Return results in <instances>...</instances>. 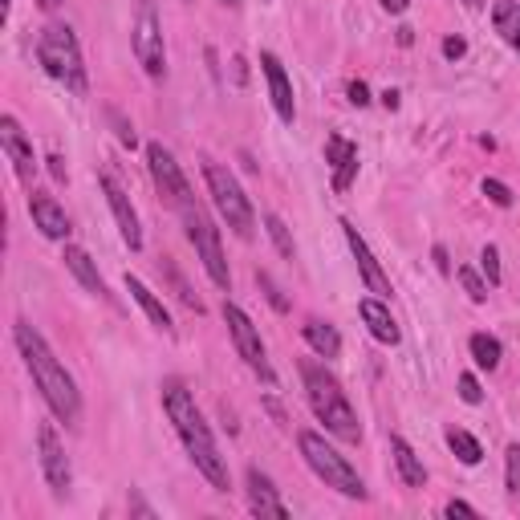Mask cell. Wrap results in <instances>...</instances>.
Here are the masks:
<instances>
[{
  "label": "cell",
  "mask_w": 520,
  "mask_h": 520,
  "mask_svg": "<svg viewBox=\"0 0 520 520\" xmlns=\"http://www.w3.org/2000/svg\"><path fill=\"white\" fill-rule=\"evenodd\" d=\"M163 411H167V419H171V427H175L183 451L191 455L195 472H200L216 492H228V488H232L228 464H224V455H220V447H216V439H212V427L204 423L200 407H195V395L187 390L183 378H167V382H163Z\"/></svg>",
  "instance_id": "6da1fadb"
},
{
  "label": "cell",
  "mask_w": 520,
  "mask_h": 520,
  "mask_svg": "<svg viewBox=\"0 0 520 520\" xmlns=\"http://www.w3.org/2000/svg\"><path fill=\"white\" fill-rule=\"evenodd\" d=\"M13 342H17L21 358H25V370L33 374V382H37V390H41L45 407H49L65 427H74V423L82 419V390H78L74 374L57 362V354L49 350V342L33 330L29 321H17V325H13Z\"/></svg>",
  "instance_id": "7a4b0ae2"
},
{
  "label": "cell",
  "mask_w": 520,
  "mask_h": 520,
  "mask_svg": "<svg viewBox=\"0 0 520 520\" xmlns=\"http://www.w3.org/2000/svg\"><path fill=\"white\" fill-rule=\"evenodd\" d=\"M301 382H305V399H309L317 423H325V431L338 435L342 443H362V423H358V415L346 399L342 382L313 358L301 362Z\"/></svg>",
  "instance_id": "3957f363"
},
{
  "label": "cell",
  "mask_w": 520,
  "mask_h": 520,
  "mask_svg": "<svg viewBox=\"0 0 520 520\" xmlns=\"http://www.w3.org/2000/svg\"><path fill=\"white\" fill-rule=\"evenodd\" d=\"M37 61L45 65V74L53 82H65L74 94H86L90 90V78H86V61H82V45L74 37L70 25L61 21H49L37 37Z\"/></svg>",
  "instance_id": "277c9868"
},
{
  "label": "cell",
  "mask_w": 520,
  "mask_h": 520,
  "mask_svg": "<svg viewBox=\"0 0 520 520\" xmlns=\"http://www.w3.org/2000/svg\"><path fill=\"white\" fill-rule=\"evenodd\" d=\"M297 447H301V460L309 464V472H313L317 480H325V488H334V492H342V496H350V500H366V496H370V488L362 484L358 468L346 460L338 447L325 443L317 431H301V435H297Z\"/></svg>",
  "instance_id": "5b68a950"
},
{
  "label": "cell",
  "mask_w": 520,
  "mask_h": 520,
  "mask_svg": "<svg viewBox=\"0 0 520 520\" xmlns=\"http://www.w3.org/2000/svg\"><path fill=\"white\" fill-rule=\"evenodd\" d=\"M204 179H208V195H212L220 220H224L240 240H248L256 220H252V204H248L240 179H236L224 163H204Z\"/></svg>",
  "instance_id": "8992f818"
},
{
  "label": "cell",
  "mask_w": 520,
  "mask_h": 520,
  "mask_svg": "<svg viewBox=\"0 0 520 520\" xmlns=\"http://www.w3.org/2000/svg\"><path fill=\"white\" fill-rule=\"evenodd\" d=\"M183 224H187V240H191L195 256H200L204 273L212 277V285H216V289H232V273H228L224 244H220V228L212 224V216L191 200V204L183 208Z\"/></svg>",
  "instance_id": "52a82bcc"
},
{
  "label": "cell",
  "mask_w": 520,
  "mask_h": 520,
  "mask_svg": "<svg viewBox=\"0 0 520 520\" xmlns=\"http://www.w3.org/2000/svg\"><path fill=\"white\" fill-rule=\"evenodd\" d=\"M224 325H228V334H232L236 354L248 362V370H252V374H260V382H265V386H277V370L269 366L265 342H260V330L252 325V317H248L240 305L224 301Z\"/></svg>",
  "instance_id": "ba28073f"
},
{
  "label": "cell",
  "mask_w": 520,
  "mask_h": 520,
  "mask_svg": "<svg viewBox=\"0 0 520 520\" xmlns=\"http://www.w3.org/2000/svg\"><path fill=\"white\" fill-rule=\"evenodd\" d=\"M135 57L147 70L151 82H163L167 78V49H163V25H159V13L151 0L139 5V21H135Z\"/></svg>",
  "instance_id": "9c48e42d"
},
{
  "label": "cell",
  "mask_w": 520,
  "mask_h": 520,
  "mask_svg": "<svg viewBox=\"0 0 520 520\" xmlns=\"http://www.w3.org/2000/svg\"><path fill=\"white\" fill-rule=\"evenodd\" d=\"M147 171H151L155 191L163 195V204H171V208H179V212L191 204V187H187V179H183L175 155H171L163 143H147Z\"/></svg>",
  "instance_id": "30bf717a"
},
{
  "label": "cell",
  "mask_w": 520,
  "mask_h": 520,
  "mask_svg": "<svg viewBox=\"0 0 520 520\" xmlns=\"http://www.w3.org/2000/svg\"><path fill=\"white\" fill-rule=\"evenodd\" d=\"M37 455H41V472H45V484L53 488V496H70L74 472H70V455H65V443L53 431V423L37 427Z\"/></svg>",
  "instance_id": "8fae6325"
},
{
  "label": "cell",
  "mask_w": 520,
  "mask_h": 520,
  "mask_svg": "<svg viewBox=\"0 0 520 520\" xmlns=\"http://www.w3.org/2000/svg\"><path fill=\"white\" fill-rule=\"evenodd\" d=\"M102 191H106V204H110V212H114V224H118L126 248L139 252V248H143V228H139V212H135V204H130L126 187H122L114 175H102Z\"/></svg>",
  "instance_id": "7c38bea8"
},
{
  "label": "cell",
  "mask_w": 520,
  "mask_h": 520,
  "mask_svg": "<svg viewBox=\"0 0 520 520\" xmlns=\"http://www.w3.org/2000/svg\"><path fill=\"white\" fill-rule=\"evenodd\" d=\"M0 147H5V155H9V163H13V171H17V179L33 191V175H37L33 143L25 139V130H21V122H17L13 114L0 118Z\"/></svg>",
  "instance_id": "4fadbf2b"
},
{
  "label": "cell",
  "mask_w": 520,
  "mask_h": 520,
  "mask_svg": "<svg viewBox=\"0 0 520 520\" xmlns=\"http://www.w3.org/2000/svg\"><path fill=\"white\" fill-rule=\"evenodd\" d=\"M342 232H346V244H350V252H354V260H358V273H362V281H366V289L374 293V297H382V301H390V293H395V285H390V277L382 273V265L374 260V252H370V244L358 236V228L350 224V220H342Z\"/></svg>",
  "instance_id": "5bb4252c"
},
{
  "label": "cell",
  "mask_w": 520,
  "mask_h": 520,
  "mask_svg": "<svg viewBox=\"0 0 520 520\" xmlns=\"http://www.w3.org/2000/svg\"><path fill=\"white\" fill-rule=\"evenodd\" d=\"M29 216H33V228H37L45 240H65V236L74 232L70 216H65V208L53 200V195L29 191Z\"/></svg>",
  "instance_id": "9a60e30c"
},
{
  "label": "cell",
  "mask_w": 520,
  "mask_h": 520,
  "mask_svg": "<svg viewBox=\"0 0 520 520\" xmlns=\"http://www.w3.org/2000/svg\"><path fill=\"white\" fill-rule=\"evenodd\" d=\"M260 70H265L269 78V98H273V110L285 126H293L297 118V102H293V86H289V74H285V65L277 53H260Z\"/></svg>",
  "instance_id": "2e32d148"
},
{
  "label": "cell",
  "mask_w": 520,
  "mask_h": 520,
  "mask_svg": "<svg viewBox=\"0 0 520 520\" xmlns=\"http://www.w3.org/2000/svg\"><path fill=\"white\" fill-rule=\"evenodd\" d=\"M325 163L334 171V191H350L354 179H358V143L342 139V135H330L325 139Z\"/></svg>",
  "instance_id": "e0dca14e"
},
{
  "label": "cell",
  "mask_w": 520,
  "mask_h": 520,
  "mask_svg": "<svg viewBox=\"0 0 520 520\" xmlns=\"http://www.w3.org/2000/svg\"><path fill=\"white\" fill-rule=\"evenodd\" d=\"M244 484H248V508H252L256 516H273V520H285V516H289V508H285L277 484H273L265 472H260V468H248Z\"/></svg>",
  "instance_id": "ac0fdd59"
},
{
  "label": "cell",
  "mask_w": 520,
  "mask_h": 520,
  "mask_svg": "<svg viewBox=\"0 0 520 520\" xmlns=\"http://www.w3.org/2000/svg\"><path fill=\"white\" fill-rule=\"evenodd\" d=\"M358 317L366 321V330H370L374 342H382V346H399V342H403L399 321L390 317V309H386L382 297H366V301H358Z\"/></svg>",
  "instance_id": "d6986e66"
},
{
  "label": "cell",
  "mask_w": 520,
  "mask_h": 520,
  "mask_svg": "<svg viewBox=\"0 0 520 520\" xmlns=\"http://www.w3.org/2000/svg\"><path fill=\"white\" fill-rule=\"evenodd\" d=\"M126 293H130V297H135V301H139V309H143V313L151 317V325H155V330H159V334H167V338H175V321H171V313H167V305H163V301H159V297H155V293H151V289H147V285H143L139 277H130V273H126Z\"/></svg>",
  "instance_id": "ffe728a7"
},
{
  "label": "cell",
  "mask_w": 520,
  "mask_h": 520,
  "mask_svg": "<svg viewBox=\"0 0 520 520\" xmlns=\"http://www.w3.org/2000/svg\"><path fill=\"white\" fill-rule=\"evenodd\" d=\"M61 260H65V269H70V273L86 285V293H94V297H110V293H106V281H102V273H98V265L90 260V252H86V248H78V244H65Z\"/></svg>",
  "instance_id": "44dd1931"
},
{
  "label": "cell",
  "mask_w": 520,
  "mask_h": 520,
  "mask_svg": "<svg viewBox=\"0 0 520 520\" xmlns=\"http://www.w3.org/2000/svg\"><path fill=\"white\" fill-rule=\"evenodd\" d=\"M301 338H305L309 350H313L317 358H325V362L342 354V334L334 330L330 321H321V317H309V321L301 325Z\"/></svg>",
  "instance_id": "7402d4cb"
},
{
  "label": "cell",
  "mask_w": 520,
  "mask_h": 520,
  "mask_svg": "<svg viewBox=\"0 0 520 520\" xmlns=\"http://www.w3.org/2000/svg\"><path fill=\"white\" fill-rule=\"evenodd\" d=\"M390 455H395V468H399L407 488H423L427 484V468H423V460H419L415 447L403 435H390Z\"/></svg>",
  "instance_id": "603a6c76"
},
{
  "label": "cell",
  "mask_w": 520,
  "mask_h": 520,
  "mask_svg": "<svg viewBox=\"0 0 520 520\" xmlns=\"http://www.w3.org/2000/svg\"><path fill=\"white\" fill-rule=\"evenodd\" d=\"M492 25L520 53V0H496V5H492Z\"/></svg>",
  "instance_id": "cb8c5ba5"
},
{
  "label": "cell",
  "mask_w": 520,
  "mask_h": 520,
  "mask_svg": "<svg viewBox=\"0 0 520 520\" xmlns=\"http://www.w3.org/2000/svg\"><path fill=\"white\" fill-rule=\"evenodd\" d=\"M447 447L455 451V460H460L464 468H476V464L484 460V447H480V439H476V435H468V431H460V427H451V431H447Z\"/></svg>",
  "instance_id": "d4e9b609"
},
{
  "label": "cell",
  "mask_w": 520,
  "mask_h": 520,
  "mask_svg": "<svg viewBox=\"0 0 520 520\" xmlns=\"http://www.w3.org/2000/svg\"><path fill=\"white\" fill-rule=\"evenodd\" d=\"M468 350H472V358H476V366H480V370H496V366H500V358H504V346H500L492 334H472Z\"/></svg>",
  "instance_id": "484cf974"
},
{
  "label": "cell",
  "mask_w": 520,
  "mask_h": 520,
  "mask_svg": "<svg viewBox=\"0 0 520 520\" xmlns=\"http://www.w3.org/2000/svg\"><path fill=\"white\" fill-rule=\"evenodd\" d=\"M159 269H163V277H167V281L175 285V297H179V301H183L187 309H195V313H204V301H200V297L191 293V285L183 281V273L175 269V260H171V256H163V265H159Z\"/></svg>",
  "instance_id": "4316f807"
},
{
  "label": "cell",
  "mask_w": 520,
  "mask_h": 520,
  "mask_svg": "<svg viewBox=\"0 0 520 520\" xmlns=\"http://www.w3.org/2000/svg\"><path fill=\"white\" fill-rule=\"evenodd\" d=\"M265 228H269V236H273V244H277V252L293 260V256H297V244H293V236H289V228H285V220L269 212V216H265Z\"/></svg>",
  "instance_id": "83f0119b"
},
{
  "label": "cell",
  "mask_w": 520,
  "mask_h": 520,
  "mask_svg": "<svg viewBox=\"0 0 520 520\" xmlns=\"http://www.w3.org/2000/svg\"><path fill=\"white\" fill-rule=\"evenodd\" d=\"M504 484H508V496L520 500V443H508L504 451Z\"/></svg>",
  "instance_id": "f1b7e54d"
},
{
  "label": "cell",
  "mask_w": 520,
  "mask_h": 520,
  "mask_svg": "<svg viewBox=\"0 0 520 520\" xmlns=\"http://www.w3.org/2000/svg\"><path fill=\"white\" fill-rule=\"evenodd\" d=\"M256 285H260V293L269 297V305H273L277 313H289V297H285V289H281L269 273H256Z\"/></svg>",
  "instance_id": "f546056e"
},
{
  "label": "cell",
  "mask_w": 520,
  "mask_h": 520,
  "mask_svg": "<svg viewBox=\"0 0 520 520\" xmlns=\"http://www.w3.org/2000/svg\"><path fill=\"white\" fill-rule=\"evenodd\" d=\"M480 269H484V277H488L492 289L504 281V273H500V248H496V244H484V252H480Z\"/></svg>",
  "instance_id": "4dcf8cb0"
},
{
  "label": "cell",
  "mask_w": 520,
  "mask_h": 520,
  "mask_svg": "<svg viewBox=\"0 0 520 520\" xmlns=\"http://www.w3.org/2000/svg\"><path fill=\"white\" fill-rule=\"evenodd\" d=\"M480 191L488 195V204H496V208H512V200H516V195H512L500 179H484V183H480Z\"/></svg>",
  "instance_id": "1f68e13d"
},
{
  "label": "cell",
  "mask_w": 520,
  "mask_h": 520,
  "mask_svg": "<svg viewBox=\"0 0 520 520\" xmlns=\"http://www.w3.org/2000/svg\"><path fill=\"white\" fill-rule=\"evenodd\" d=\"M455 277H460V285H464V293L480 305V301H488V285L476 277V269H460V273H455Z\"/></svg>",
  "instance_id": "d6a6232c"
},
{
  "label": "cell",
  "mask_w": 520,
  "mask_h": 520,
  "mask_svg": "<svg viewBox=\"0 0 520 520\" xmlns=\"http://www.w3.org/2000/svg\"><path fill=\"white\" fill-rule=\"evenodd\" d=\"M460 399H464L468 407H480V403H484V390H480L476 374H460Z\"/></svg>",
  "instance_id": "836d02e7"
},
{
  "label": "cell",
  "mask_w": 520,
  "mask_h": 520,
  "mask_svg": "<svg viewBox=\"0 0 520 520\" xmlns=\"http://www.w3.org/2000/svg\"><path fill=\"white\" fill-rule=\"evenodd\" d=\"M464 53H468V41H464V37H443V57H447V61H460Z\"/></svg>",
  "instance_id": "e575fe53"
},
{
  "label": "cell",
  "mask_w": 520,
  "mask_h": 520,
  "mask_svg": "<svg viewBox=\"0 0 520 520\" xmlns=\"http://www.w3.org/2000/svg\"><path fill=\"white\" fill-rule=\"evenodd\" d=\"M110 118H114V126H118V143L135 151V147H139V139H135V126H126V122H122L118 114H110Z\"/></svg>",
  "instance_id": "d590c367"
},
{
  "label": "cell",
  "mask_w": 520,
  "mask_h": 520,
  "mask_svg": "<svg viewBox=\"0 0 520 520\" xmlns=\"http://www.w3.org/2000/svg\"><path fill=\"white\" fill-rule=\"evenodd\" d=\"M346 94H350L354 106H370V86H366V82H350Z\"/></svg>",
  "instance_id": "8d00e7d4"
},
{
  "label": "cell",
  "mask_w": 520,
  "mask_h": 520,
  "mask_svg": "<svg viewBox=\"0 0 520 520\" xmlns=\"http://www.w3.org/2000/svg\"><path fill=\"white\" fill-rule=\"evenodd\" d=\"M443 512H447V516H480V512H476L472 504H464V500H447Z\"/></svg>",
  "instance_id": "74e56055"
},
{
  "label": "cell",
  "mask_w": 520,
  "mask_h": 520,
  "mask_svg": "<svg viewBox=\"0 0 520 520\" xmlns=\"http://www.w3.org/2000/svg\"><path fill=\"white\" fill-rule=\"evenodd\" d=\"M431 256H435V269H439V273L447 277V273H451V260H447V248H443V244H435V248H431Z\"/></svg>",
  "instance_id": "f35d334b"
},
{
  "label": "cell",
  "mask_w": 520,
  "mask_h": 520,
  "mask_svg": "<svg viewBox=\"0 0 520 520\" xmlns=\"http://www.w3.org/2000/svg\"><path fill=\"white\" fill-rule=\"evenodd\" d=\"M45 163H49V175H53L57 183H65V159H61V155H49Z\"/></svg>",
  "instance_id": "ab89813d"
},
{
  "label": "cell",
  "mask_w": 520,
  "mask_h": 520,
  "mask_svg": "<svg viewBox=\"0 0 520 520\" xmlns=\"http://www.w3.org/2000/svg\"><path fill=\"white\" fill-rule=\"evenodd\" d=\"M407 5H411V0H382V9H386V13H395V17H403Z\"/></svg>",
  "instance_id": "60d3db41"
},
{
  "label": "cell",
  "mask_w": 520,
  "mask_h": 520,
  "mask_svg": "<svg viewBox=\"0 0 520 520\" xmlns=\"http://www.w3.org/2000/svg\"><path fill=\"white\" fill-rule=\"evenodd\" d=\"M382 106H386V110H399V94L386 90V94H382Z\"/></svg>",
  "instance_id": "b9f144b4"
},
{
  "label": "cell",
  "mask_w": 520,
  "mask_h": 520,
  "mask_svg": "<svg viewBox=\"0 0 520 520\" xmlns=\"http://www.w3.org/2000/svg\"><path fill=\"white\" fill-rule=\"evenodd\" d=\"M37 5H41V9L49 13V9H57V5H61V0H37Z\"/></svg>",
  "instance_id": "7bdbcfd3"
},
{
  "label": "cell",
  "mask_w": 520,
  "mask_h": 520,
  "mask_svg": "<svg viewBox=\"0 0 520 520\" xmlns=\"http://www.w3.org/2000/svg\"><path fill=\"white\" fill-rule=\"evenodd\" d=\"M220 5H224V9H240V5H244V0H220Z\"/></svg>",
  "instance_id": "ee69618b"
},
{
  "label": "cell",
  "mask_w": 520,
  "mask_h": 520,
  "mask_svg": "<svg viewBox=\"0 0 520 520\" xmlns=\"http://www.w3.org/2000/svg\"><path fill=\"white\" fill-rule=\"evenodd\" d=\"M464 5H468V9H480V5H484V0H464Z\"/></svg>",
  "instance_id": "f6af8a7d"
}]
</instances>
